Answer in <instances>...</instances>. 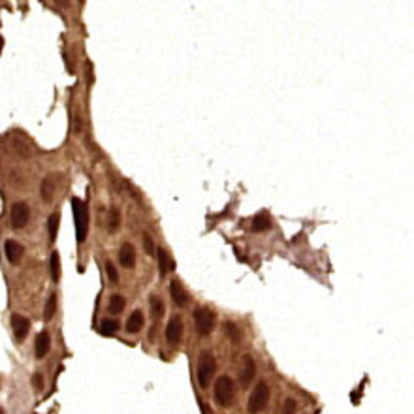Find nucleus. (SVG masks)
Returning a JSON list of instances; mask_svg holds the SVG:
<instances>
[{"mask_svg":"<svg viewBox=\"0 0 414 414\" xmlns=\"http://www.w3.org/2000/svg\"><path fill=\"white\" fill-rule=\"evenodd\" d=\"M32 386H34L36 390H42V388H44V376L40 375V373H36V375L32 376Z\"/></svg>","mask_w":414,"mask_h":414,"instance_id":"30","label":"nucleus"},{"mask_svg":"<svg viewBox=\"0 0 414 414\" xmlns=\"http://www.w3.org/2000/svg\"><path fill=\"white\" fill-rule=\"evenodd\" d=\"M0 414H4V410H2V408H0Z\"/></svg>","mask_w":414,"mask_h":414,"instance_id":"31","label":"nucleus"},{"mask_svg":"<svg viewBox=\"0 0 414 414\" xmlns=\"http://www.w3.org/2000/svg\"><path fill=\"white\" fill-rule=\"evenodd\" d=\"M125 305H126V299L121 294H113V296L110 297V313H113V314H119L123 309H125Z\"/></svg>","mask_w":414,"mask_h":414,"instance_id":"21","label":"nucleus"},{"mask_svg":"<svg viewBox=\"0 0 414 414\" xmlns=\"http://www.w3.org/2000/svg\"><path fill=\"white\" fill-rule=\"evenodd\" d=\"M194 324L200 335H209L217 324V314L207 307H200L194 311Z\"/></svg>","mask_w":414,"mask_h":414,"instance_id":"4","label":"nucleus"},{"mask_svg":"<svg viewBox=\"0 0 414 414\" xmlns=\"http://www.w3.org/2000/svg\"><path fill=\"white\" fill-rule=\"evenodd\" d=\"M141 328H143V313L140 309H136L126 320V331L128 333H138V331H141Z\"/></svg>","mask_w":414,"mask_h":414,"instance_id":"15","label":"nucleus"},{"mask_svg":"<svg viewBox=\"0 0 414 414\" xmlns=\"http://www.w3.org/2000/svg\"><path fill=\"white\" fill-rule=\"evenodd\" d=\"M143 243H145V252L147 254H155V243H153V239L147 234L143 235Z\"/></svg>","mask_w":414,"mask_h":414,"instance_id":"29","label":"nucleus"},{"mask_svg":"<svg viewBox=\"0 0 414 414\" xmlns=\"http://www.w3.org/2000/svg\"><path fill=\"white\" fill-rule=\"evenodd\" d=\"M29 217H31V209L25 202H16L10 209V220H12V226L16 230H21V228L27 226L29 222Z\"/></svg>","mask_w":414,"mask_h":414,"instance_id":"6","label":"nucleus"},{"mask_svg":"<svg viewBox=\"0 0 414 414\" xmlns=\"http://www.w3.org/2000/svg\"><path fill=\"white\" fill-rule=\"evenodd\" d=\"M119 329V322L113 320V318H106V320H102L100 324V333L102 335H113V333H117Z\"/></svg>","mask_w":414,"mask_h":414,"instance_id":"22","label":"nucleus"},{"mask_svg":"<svg viewBox=\"0 0 414 414\" xmlns=\"http://www.w3.org/2000/svg\"><path fill=\"white\" fill-rule=\"evenodd\" d=\"M49 269H51V279L55 282H59V279H61V256H59L57 250H53V254H51Z\"/></svg>","mask_w":414,"mask_h":414,"instance_id":"19","label":"nucleus"},{"mask_svg":"<svg viewBox=\"0 0 414 414\" xmlns=\"http://www.w3.org/2000/svg\"><path fill=\"white\" fill-rule=\"evenodd\" d=\"M12 147H14V151H16L21 158H31L32 151H31V147H29V143H27V141L19 140V138H14V140H12Z\"/></svg>","mask_w":414,"mask_h":414,"instance_id":"18","label":"nucleus"},{"mask_svg":"<svg viewBox=\"0 0 414 414\" xmlns=\"http://www.w3.org/2000/svg\"><path fill=\"white\" fill-rule=\"evenodd\" d=\"M119 262H121V266L126 267V269H132V267L136 266V249H134V245L125 243V245L121 247V250H119Z\"/></svg>","mask_w":414,"mask_h":414,"instance_id":"10","label":"nucleus"},{"mask_svg":"<svg viewBox=\"0 0 414 414\" xmlns=\"http://www.w3.org/2000/svg\"><path fill=\"white\" fill-rule=\"evenodd\" d=\"M254 375H256V363H254V359L250 358V356H247V358L243 359V369H241V375H239V380H241L243 386H249V384L252 382Z\"/></svg>","mask_w":414,"mask_h":414,"instance_id":"11","label":"nucleus"},{"mask_svg":"<svg viewBox=\"0 0 414 414\" xmlns=\"http://www.w3.org/2000/svg\"><path fill=\"white\" fill-rule=\"evenodd\" d=\"M59 222H61V215L59 213H53L49 220H47V232H49V241L53 243L57 239V234H59Z\"/></svg>","mask_w":414,"mask_h":414,"instance_id":"20","label":"nucleus"},{"mask_svg":"<svg viewBox=\"0 0 414 414\" xmlns=\"http://www.w3.org/2000/svg\"><path fill=\"white\" fill-rule=\"evenodd\" d=\"M234 382L230 376H220L217 384H215V401L220 406H230L234 403Z\"/></svg>","mask_w":414,"mask_h":414,"instance_id":"3","label":"nucleus"},{"mask_svg":"<svg viewBox=\"0 0 414 414\" xmlns=\"http://www.w3.org/2000/svg\"><path fill=\"white\" fill-rule=\"evenodd\" d=\"M269 226H271V219H269L267 211L258 213L256 217H254V220H252V230H254V232H264V230H267Z\"/></svg>","mask_w":414,"mask_h":414,"instance_id":"17","label":"nucleus"},{"mask_svg":"<svg viewBox=\"0 0 414 414\" xmlns=\"http://www.w3.org/2000/svg\"><path fill=\"white\" fill-rule=\"evenodd\" d=\"M55 311H57V294H51V296L47 297L46 309H44V318H46V320H51V318L55 316Z\"/></svg>","mask_w":414,"mask_h":414,"instance_id":"23","label":"nucleus"},{"mask_svg":"<svg viewBox=\"0 0 414 414\" xmlns=\"http://www.w3.org/2000/svg\"><path fill=\"white\" fill-rule=\"evenodd\" d=\"M106 273H108V279H110L111 282H117L119 281L117 269H115V266H113L111 262H106Z\"/></svg>","mask_w":414,"mask_h":414,"instance_id":"27","label":"nucleus"},{"mask_svg":"<svg viewBox=\"0 0 414 414\" xmlns=\"http://www.w3.org/2000/svg\"><path fill=\"white\" fill-rule=\"evenodd\" d=\"M296 410V401L292 397H288L284 401V406H282V414H292Z\"/></svg>","mask_w":414,"mask_h":414,"instance_id":"28","label":"nucleus"},{"mask_svg":"<svg viewBox=\"0 0 414 414\" xmlns=\"http://www.w3.org/2000/svg\"><path fill=\"white\" fill-rule=\"evenodd\" d=\"M40 192H42V198H44L46 202H51V198L55 194V175H47L46 179L42 181Z\"/></svg>","mask_w":414,"mask_h":414,"instance_id":"16","label":"nucleus"},{"mask_svg":"<svg viewBox=\"0 0 414 414\" xmlns=\"http://www.w3.org/2000/svg\"><path fill=\"white\" fill-rule=\"evenodd\" d=\"M72 209H74V220H76V235L78 241L83 243L87 237V230H89V211L87 205L79 198L72 200Z\"/></svg>","mask_w":414,"mask_h":414,"instance_id":"1","label":"nucleus"},{"mask_svg":"<svg viewBox=\"0 0 414 414\" xmlns=\"http://www.w3.org/2000/svg\"><path fill=\"white\" fill-rule=\"evenodd\" d=\"M12 329H14V335H16L17 341H23L25 337L29 335L31 320L21 316V314H12Z\"/></svg>","mask_w":414,"mask_h":414,"instance_id":"8","label":"nucleus"},{"mask_svg":"<svg viewBox=\"0 0 414 414\" xmlns=\"http://www.w3.org/2000/svg\"><path fill=\"white\" fill-rule=\"evenodd\" d=\"M119 226H121V211H119L117 207H111L110 209V230L111 232H115V230H119Z\"/></svg>","mask_w":414,"mask_h":414,"instance_id":"25","label":"nucleus"},{"mask_svg":"<svg viewBox=\"0 0 414 414\" xmlns=\"http://www.w3.org/2000/svg\"><path fill=\"white\" fill-rule=\"evenodd\" d=\"M49 348H51V337H49V333H47V331H42V333H38V337H36V343H34V352H36V358L42 359L47 354V352H49Z\"/></svg>","mask_w":414,"mask_h":414,"instance_id":"13","label":"nucleus"},{"mask_svg":"<svg viewBox=\"0 0 414 414\" xmlns=\"http://www.w3.org/2000/svg\"><path fill=\"white\" fill-rule=\"evenodd\" d=\"M4 252H6V258H8L10 264H19V260L23 256V247L17 241H14V239H8L4 243Z\"/></svg>","mask_w":414,"mask_h":414,"instance_id":"12","label":"nucleus"},{"mask_svg":"<svg viewBox=\"0 0 414 414\" xmlns=\"http://www.w3.org/2000/svg\"><path fill=\"white\" fill-rule=\"evenodd\" d=\"M215 369H217V359L211 352H203L198 361V384L202 388H207L213 380L215 375Z\"/></svg>","mask_w":414,"mask_h":414,"instance_id":"2","label":"nucleus"},{"mask_svg":"<svg viewBox=\"0 0 414 414\" xmlns=\"http://www.w3.org/2000/svg\"><path fill=\"white\" fill-rule=\"evenodd\" d=\"M151 314H153V318H160L164 314V303H162L160 297H151Z\"/></svg>","mask_w":414,"mask_h":414,"instance_id":"24","label":"nucleus"},{"mask_svg":"<svg viewBox=\"0 0 414 414\" xmlns=\"http://www.w3.org/2000/svg\"><path fill=\"white\" fill-rule=\"evenodd\" d=\"M267 401H269V388H267V384L262 380V382H258L256 386H254V390H252V393H250L249 397L247 408H249L250 414H258L262 412V408L267 405Z\"/></svg>","mask_w":414,"mask_h":414,"instance_id":"5","label":"nucleus"},{"mask_svg":"<svg viewBox=\"0 0 414 414\" xmlns=\"http://www.w3.org/2000/svg\"><path fill=\"white\" fill-rule=\"evenodd\" d=\"M158 269H160V275H168L170 271L175 269V264H173V258L168 254L166 249H158Z\"/></svg>","mask_w":414,"mask_h":414,"instance_id":"14","label":"nucleus"},{"mask_svg":"<svg viewBox=\"0 0 414 414\" xmlns=\"http://www.w3.org/2000/svg\"><path fill=\"white\" fill-rule=\"evenodd\" d=\"M224 331H226V335L230 337V339H234V341H239V337H241V333H239V329H237V326H235L234 322H226V324H224Z\"/></svg>","mask_w":414,"mask_h":414,"instance_id":"26","label":"nucleus"},{"mask_svg":"<svg viewBox=\"0 0 414 414\" xmlns=\"http://www.w3.org/2000/svg\"><path fill=\"white\" fill-rule=\"evenodd\" d=\"M170 296H172L173 303L177 305V307H185L188 301L187 290H185V286H183L181 281H177V279H173V281L170 282Z\"/></svg>","mask_w":414,"mask_h":414,"instance_id":"9","label":"nucleus"},{"mask_svg":"<svg viewBox=\"0 0 414 414\" xmlns=\"http://www.w3.org/2000/svg\"><path fill=\"white\" fill-rule=\"evenodd\" d=\"M183 337V320L179 316H172V320L166 326V341L170 344H177Z\"/></svg>","mask_w":414,"mask_h":414,"instance_id":"7","label":"nucleus"}]
</instances>
